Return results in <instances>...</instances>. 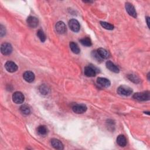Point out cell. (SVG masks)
I'll return each instance as SVG.
<instances>
[{
	"instance_id": "9a60e30c",
	"label": "cell",
	"mask_w": 150,
	"mask_h": 150,
	"mask_svg": "<svg viewBox=\"0 0 150 150\" xmlns=\"http://www.w3.org/2000/svg\"><path fill=\"white\" fill-rule=\"evenodd\" d=\"M106 67L107 68L110 70L111 71H112L114 73H117L120 71V70L118 69V67L115 65L112 62L108 60L106 62Z\"/></svg>"
},
{
	"instance_id": "7402d4cb",
	"label": "cell",
	"mask_w": 150,
	"mask_h": 150,
	"mask_svg": "<svg viewBox=\"0 0 150 150\" xmlns=\"http://www.w3.org/2000/svg\"><path fill=\"white\" fill-rule=\"evenodd\" d=\"M37 36L42 42H44L46 40V36L43 31L41 29H39L37 32Z\"/></svg>"
},
{
	"instance_id": "52a82bcc",
	"label": "cell",
	"mask_w": 150,
	"mask_h": 150,
	"mask_svg": "<svg viewBox=\"0 0 150 150\" xmlns=\"http://www.w3.org/2000/svg\"><path fill=\"white\" fill-rule=\"evenodd\" d=\"M6 70L10 73H13L18 70V66L12 61H8L5 64Z\"/></svg>"
},
{
	"instance_id": "7a4b0ae2",
	"label": "cell",
	"mask_w": 150,
	"mask_h": 150,
	"mask_svg": "<svg viewBox=\"0 0 150 150\" xmlns=\"http://www.w3.org/2000/svg\"><path fill=\"white\" fill-rule=\"evenodd\" d=\"M117 93L120 95L128 96H130L132 93V90L128 86L122 85L120 86L117 89Z\"/></svg>"
},
{
	"instance_id": "e0dca14e",
	"label": "cell",
	"mask_w": 150,
	"mask_h": 150,
	"mask_svg": "<svg viewBox=\"0 0 150 150\" xmlns=\"http://www.w3.org/2000/svg\"><path fill=\"white\" fill-rule=\"evenodd\" d=\"M117 143L120 146H125L127 144V139L124 135H119L117 138Z\"/></svg>"
},
{
	"instance_id": "277c9868",
	"label": "cell",
	"mask_w": 150,
	"mask_h": 150,
	"mask_svg": "<svg viewBox=\"0 0 150 150\" xmlns=\"http://www.w3.org/2000/svg\"><path fill=\"white\" fill-rule=\"evenodd\" d=\"M12 100L16 104H21L24 101L25 97L21 92L16 91L12 95Z\"/></svg>"
},
{
	"instance_id": "ba28073f",
	"label": "cell",
	"mask_w": 150,
	"mask_h": 150,
	"mask_svg": "<svg viewBox=\"0 0 150 150\" xmlns=\"http://www.w3.org/2000/svg\"><path fill=\"white\" fill-rule=\"evenodd\" d=\"M74 112L76 114H83L87 110V107L84 104H76L72 107Z\"/></svg>"
},
{
	"instance_id": "2e32d148",
	"label": "cell",
	"mask_w": 150,
	"mask_h": 150,
	"mask_svg": "<svg viewBox=\"0 0 150 150\" xmlns=\"http://www.w3.org/2000/svg\"><path fill=\"white\" fill-rule=\"evenodd\" d=\"M97 53L101 59H107L110 56L109 52L103 48H99L97 49Z\"/></svg>"
},
{
	"instance_id": "6da1fadb",
	"label": "cell",
	"mask_w": 150,
	"mask_h": 150,
	"mask_svg": "<svg viewBox=\"0 0 150 150\" xmlns=\"http://www.w3.org/2000/svg\"><path fill=\"white\" fill-rule=\"evenodd\" d=\"M133 98L138 101H146L149 100L150 94L148 91L141 93H136L133 95Z\"/></svg>"
},
{
	"instance_id": "3957f363",
	"label": "cell",
	"mask_w": 150,
	"mask_h": 150,
	"mask_svg": "<svg viewBox=\"0 0 150 150\" xmlns=\"http://www.w3.org/2000/svg\"><path fill=\"white\" fill-rule=\"evenodd\" d=\"M1 52L4 55L10 54L12 52V46L9 43H4L1 46Z\"/></svg>"
},
{
	"instance_id": "ac0fdd59",
	"label": "cell",
	"mask_w": 150,
	"mask_h": 150,
	"mask_svg": "<svg viewBox=\"0 0 150 150\" xmlns=\"http://www.w3.org/2000/svg\"><path fill=\"white\" fill-rule=\"evenodd\" d=\"M70 48L71 50L75 54H78L80 53V48L79 46L74 42H71L70 43Z\"/></svg>"
},
{
	"instance_id": "4316f807",
	"label": "cell",
	"mask_w": 150,
	"mask_h": 150,
	"mask_svg": "<svg viewBox=\"0 0 150 150\" xmlns=\"http://www.w3.org/2000/svg\"><path fill=\"white\" fill-rule=\"evenodd\" d=\"M149 18L148 16H147L146 18V24H147V26L148 28H149Z\"/></svg>"
},
{
	"instance_id": "5b68a950",
	"label": "cell",
	"mask_w": 150,
	"mask_h": 150,
	"mask_svg": "<svg viewBox=\"0 0 150 150\" xmlns=\"http://www.w3.org/2000/svg\"><path fill=\"white\" fill-rule=\"evenodd\" d=\"M97 72L96 67L91 66H87L84 69V73L87 77H94Z\"/></svg>"
},
{
	"instance_id": "ffe728a7",
	"label": "cell",
	"mask_w": 150,
	"mask_h": 150,
	"mask_svg": "<svg viewBox=\"0 0 150 150\" xmlns=\"http://www.w3.org/2000/svg\"><path fill=\"white\" fill-rule=\"evenodd\" d=\"M38 134L40 135H45L47 133V129L45 125H40L37 128Z\"/></svg>"
},
{
	"instance_id": "cb8c5ba5",
	"label": "cell",
	"mask_w": 150,
	"mask_h": 150,
	"mask_svg": "<svg viewBox=\"0 0 150 150\" xmlns=\"http://www.w3.org/2000/svg\"><path fill=\"white\" fill-rule=\"evenodd\" d=\"M39 91L42 94L46 95L49 92V88L46 85H41L39 87Z\"/></svg>"
},
{
	"instance_id": "4fadbf2b",
	"label": "cell",
	"mask_w": 150,
	"mask_h": 150,
	"mask_svg": "<svg viewBox=\"0 0 150 150\" xmlns=\"http://www.w3.org/2000/svg\"><path fill=\"white\" fill-rule=\"evenodd\" d=\"M23 77L26 81L28 83H31L35 79V74L33 72L30 71H26L23 73Z\"/></svg>"
},
{
	"instance_id": "9c48e42d",
	"label": "cell",
	"mask_w": 150,
	"mask_h": 150,
	"mask_svg": "<svg viewBox=\"0 0 150 150\" xmlns=\"http://www.w3.org/2000/svg\"><path fill=\"white\" fill-rule=\"evenodd\" d=\"M125 9L130 16L134 18L137 17V12L135 11L134 6L131 4L129 2H127L125 4Z\"/></svg>"
},
{
	"instance_id": "44dd1931",
	"label": "cell",
	"mask_w": 150,
	"mask_h": 150,
	"mask_svg": "<svg viewBox=\"0 0 150 150\" xmlns=\"http://www.w3.org/2000/svg\"><path fill=\"white\" fill-rule=\"evenodd\" d=\"M21 111L25 115H28L30 113V108L29 105L26 104H24L22 105L20 108Z\"/></svg>"
},
{
	"instance_id": "d6986e66",
	"label": "cell",
	"mask_w": 150,
	"mask_h": 150,
	"mask_svg": "<svg viewBox=\"0 0 150 150\" xmlns=\"http://www.w3.org/2000/svg\"><path fill=\"white\" fill-rule=\"evenodd\" d=\"M80 42L81 43V45L85 46H90L92 45L91 39L88 37H86L83 39H81L80 40Z\"/></svg>"
},
{
	"instance_id": "8992f818",
	"label": "cell",
	"mask_w": 150,
	"mask_h": 150,
	"mask_svg": "<svg viewBox=\"0 0 150 150\" xmlns=\"http://www.w3.org/2000/svg\"><path fill=\"white\" fill-rule=\"evenodd\" d=\"M69 26L70 29L74 32H78L80 30V23L75 19H71L69 21Z\"/></svg>"
},
{
	"instance_id": "d4e9b609",
	"label": "cell",
	"mask_w": 150,
	"mask_h": 150,
	"mask_svg": "<svg viewBox=\"0 0 150 150\" xmlns=\"http://www.w3.org/2000/svg\"><path fill=\"white\" fill-rule=\"evenodd\" d=\"M128 78L129 79L130 81L135 83H138L140 81V79H139V77L135 74H129L128 76Z\"/></svg>"
},
{
	"instance_id": "8fae6325",
	"label": "cell",
	"mask_w": 150,
	"mask_h": 150,
	"mask_svg": "<svg viewBox=\"0 0 150 150\" xmlns=\"http://www.w3.org/2000/svg\"><path fill=\"white\" fill-rule=\"evenodd\" d=\"M27 23L30 28H36L39 23L38 19L35 16H30L27 18Z\"/></svg>"
},
{
	"instance_id": "7c38bea8",
	"label": "cell",
	"mask_w": 150,
	"mask_h": 150,
	"mask_svg": "<svg viewBox=\"0 0 150 150\" xmlns=\"http://www.w3.org/2000/svg\"><path fill=\"white\" fill-rule=\"evenodd\" d=\"M51 145L54 148L56 149L62 150L64 149V146L62 142L56 138H53L51 139Z\"/></svg>"
},
{
	"instance_id": "30bf717a",
	"label": "cell",
	"mask_w": 150,
	"mask_h": 150,
	"mask_svg": "<svg viewBox=\"0 0 150 150\" xmlns=\"http://www.w3.org/2000/svg\"><path fill=\"white\" fill-rule=\"evenodd\" d=\"M56 30L59 34L64 33L66 32V26L64 22L59 21L56 24Z\"/></svg>"
},
{
	"instance_id": "603a6c76",
	"label": "cell",
	"mask_w": 150,
	"mask_h": 150,
	"mask_svg": "<svg viewBox=\"0 0 150 150\" xmlns=\"http://www.w3.org/2000/svg\"><path fill=\"white\" fill-rule=\"evenodd\" d=\"M100 25L102 27L107 30H112L114 29V26L106 22H100Z\"/></svg>"
},
{
	"instance_id": "5bb4252c",
	"label": "cell",
	"mask_w": 150,
	"mask_h": 150,
	"mask_svg": "<svg viewBox=\"0 0 150 150\" xmlns=\"http://www.w3.org/2000/svg\"><path fill=\"white\" fill-rule=\"evenodd\" d=\"M97 83L103 87H108L111 84L110 81L104 77H98L97 79Z\"/></svg>"
},
{
	"instance_id": "484cf974",
	"label": "cell",
	"mask_w": 150,
	"mask_h": 150,
	"mask_svg": "<svg viewBox=\"0 0 150 150\" xmlns=\"http://www.w3.org/2000/svg\"><path fill=\"white\" fill-rule=\"evenodd\" d=\"M0 34L1 36H3L5 35V29L2 25H1L0 26Z\"/></svg>"
}]
</instances>
